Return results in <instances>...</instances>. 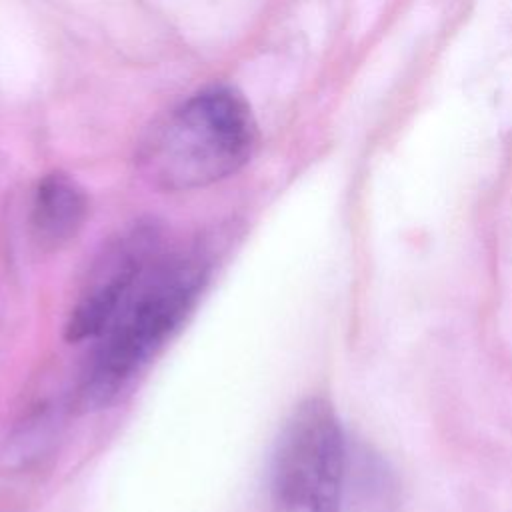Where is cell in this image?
Listing matches in <instances>:
<instances>
[{
  "label": "cell",
  "instance_id": "2",
  "mask_svg": "<svg viewBox=\"0 0 512 512\" xmlns=\"http://www.w3.org/2000/svg\"><path fill=\"white\" fill-rule=\"evenodd\" d=\"M256 146L258 124L244 94L210 84L154 124L140 144L138 170L158 190H196L242 170Z\"/></svg>",
  "mask_w": 512,
  "mask_h": 512
},
{
  "label": "cell",
  "instance_id": "5",
  "mask_svg": "<svg viewBox=\"0 0 512 512\" xmlns=\"http://www.w3.org/2000/svg\"><path fill=\"white\" fill-rule=\"evenodd\" d=\"M88 218V196L66 172L44 174L30 200V232L44 250H58L72 242Z\"/></svg>",
  "mask_w": 512,
  "mask_h": 512
},
{
  "label": "cell",
  "instance_id": "4",
  "mask_svg": "<svg viewBox=\"0 0 512 512\" xmlns=\"http://www.w3.org/2000/svg\"><path fill=\"white\" fill-rule=\"evenodd\" d=\"M162 252V228L138 220L116 232L92 260L64 326L70 342L96 340Z\"/></svg>",
  "mask_w": 512,
  "mask_h": 512
},
{
  "label": "cell",
  "instance_id": "6",
  "mask_svg": "<svg viewBox=\"0 0 512 512\" xmlns=\"http://www.w3.org/2000/svg\"><path fill=\"white\" fill-rule=\"evenodd\" d=\"M358 456L352 458L346 454L344 486L350 484V488H344V494L350 492L358 500V506L370 508V512H386L392 506V478L376 456L368 452H360Z\"/></svg>",
  "mask_w": 512,
  "mask_h": 512
},
{
  "label": "cell",
  "instance_id": "1",
  "mask_svg": "<svg viewBox=\"0 0 512 512\" xmlns=\"http://www.w3.org/2000/svg\"><path fill=\"white\" fill-rule=\"evenodd\" d=\"M212 270L204 244L160 252L114 318L96 338L82 370L78 404H112L180 330L200 300Z\"/></svg>",
  "mask_w": 512,
  "mask_h": 512
},
{
  "label": "cell",
  "instance_id": "3",
  "mask_svg": "<svg viewBox=\"0 0 512 512\" xmlns=\"http://www.w3.org/2000/svg\"><path fill=\"white\" fill-rule=\"evenodd\" d=\"M346 440L332 404L302 400L284 422L270 458L274 512H338L344 498Z\"/></svg>",
  "mask_w": 512,
  "mask_h": 512
}]
</instances>
